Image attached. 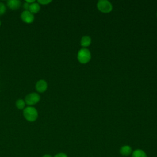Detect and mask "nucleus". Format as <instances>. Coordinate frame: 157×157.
<instances>
[{
    "mask_svg": "<svg viewBox=\"0 0 157 157\" xmlns=\"http://www.w3.org/2000/svg\"><path fill=\"white\" fill-rule=\"evenodd\" d=\"M23 115L24 118L28 121L33 122L38 118V112L37 109L32 106H28L23 109Z\"/></svg>",
    "mask_w": 157,
    "mask_h": 157,
    "instance_id": "1",
    "label": "nucleus"
},
{
    "mask_svg": "<svg viewBox=\"0 0 157 157\" xmlns=\"http://www.w3.org/2000/svg\"><path fill=\"white\" fill-rule=\"evenodd\" d=\"M77 59L81 63L85 64L88 63L91 59L90 52L85 48L80 49L77 54Z\"/></svg>",
    "mask_w": 157,
    "mask_h": 157,
    "instance_id": "2",
    "label": "nucleus"
},
{
    "mask_svg": "<svg viewBox=\"0 0 157 157\" xmlns=\"http://www.w3.org/2000/svg\"><path fill=\"white\" fill-rule=\"evenodd\" d=\"M40 99V96L39 94L33 92L28 94L25 98V102L28 105H33L36 104L38 102H39Z\"/></svg>",
    "mask_w": 157,
    "mask_h": 157,
    "instance_id": "3",
    "label": "nucleus"
},
{
    "mask_svg": "<svg viewBox=\"0 0 157 157\" xmlns=\"http://www.w3.org/2000/svg\"><path fill=\"white\" fill-rule=\"evenodd\" d=\"M98 9L104 13L110 12L112 10V4L107 0L99 1L97 4Z\"/></svg>",
    "mask_w": 157,
    "mask_h": 157,
    "instance_id": "4",
    "label": "nucleus"
},
{
    "mask_svg": "<svg viewBox=\"0 0 157 157\" xmlns=\"http://www.w3.org/2000/svg\"><path fill=\"white\" fill-rule=\"evenodd\" d=\"M21 20L26 23H31L34 20V15L29 10H23L20 15Z\"/></svg>",
    "mask_w": 157,
    "mask_h": 157,
    "instance_id": "5",
    "label": "nucleus"
},
{
    "mask_svg": "<svg viewBox=\"0 0 157 157\" xmlns=\"http://www.w3.org/2000/svg\"><path fill=\"white\" fill-rule=\"evenodd\" d=\"M36 90L39 93H44L45 92L48 87L47 82L43 79H40L38 80L35 85Z\"/></svg>",
    "mask_w": 157,
    "mask_h": 157,
    "instance_id": "6",
    "label": "nucleus"
},
{
    "mask_svg": "<svg viewBox=\"0 0 157 157\" xmlns=\"http://www.w3.org/2000/svg\"><path fill=\"white\" fill-rule=\"evenodd\" d=\"M21 5V2L20 0H8L7 1V6L12 10H17Z\"/></svg>",
    "mask_w": 157,
    "mask_h": 157,
    "instance_id": "7",
    "label": "nucleus"
},
{
    "mask_svg": "<svg viewBox=\"0 0 157 157\" xmlns=\"http://www.w3.org/2000/svg\"><path fill=\"white\" fill-rule=\"evenodd\" d=\"M120 153L123 156H128L131 155L132 152V148L128 145H123L120 148Z\"/></svg>",
    "mask_w": 157,
    "mask_h": 157,
    "instance_id": "8",
    "label": "nucleus"
},
{
    "mask_svg": "<svg viewBox=\"0 0 157 157\" xmlns=\"http://www.w3.org/2000/svg\"><path fill=\"white\" fill-rule=\"evenodd\" d=\"M40 4L38 2H33L32 4H29V11L32 13L33 14L34 13H37V12H39L40 11Z\"/></svg>",
    "mask_w": 157,
    "mask_h": 157,
    "instance_id": "9",
    "label": "nucleus"
},
{
    "mask_svg": "<svg viewBox=\"0 0 157 157\" xmlns=\"http://www.w3.org/2000/svg\"><path fill=\"white\" fill-rule=\"evenodd\" d=\"M131 157H147V155L142 149H136L132 152Z\"/></svg>",
    "mask_w": 157,
    "mask_h": 157,
    "instance_id": "10",
    "label": "nucleus"
},
{
    "mask_svg": "<svg viewBox=\"0 0 157 157\" xmlns=\"http://www.w3.org/2000/svg\"><path fill=\"white\" fill-rule=\"evenodd\" d=\"M91 38L89 36H83L81 39V45L83 47H86L90 45V44H91Z\"/></svg>",
    "mask_w": 157,
    "mask_h": 157,
    "instance_id": "11",
    "label": "nucleus"
},
{
    "mask_svg": "<svg viewBox=\"0 0 157 157\" xmlns=\"http://www.w3.org/2000/svg\"><path fill=\"white\" fill-rule=\"evenodd\" d=\"M25 104H26V103L25 102V100H23L22 99H18L15 102L16 107H17L18 109H20V110L24 109L25 107Z\"/></svg>",
    "mask_w": 157,
    "mask_h": 157,
    "instance_id": "12",
    "label": "nucleus"
},
{
    "mask_svg": "<svg viewBox=\"0 0 157 157\" xmlns=\"http://www.w3.org/2000/svg\"><path fill=\"white\" fill-rule=\"evenodd\" d=\"M6 11V7L5 6V4L2 2H0V15H2Z\"/></svg>",
    "mask_w": 157,
    "mask_h": 157,
    "instance_id": "13",
    "label": "nucleus"
},
{
    "mask_svg": "<svg viewBox=\"0 0 157 157\" xmlns=\"http://www.w3.org/2000/svg\"><path fill=\"white\" fill-rule=\"evenodd\" d=\"M52 1L51 0H38L37 2L39 4H42V5H46L49 4L50 2H51Z\"/></svg>",
    "mask_w": 157,
    "mask_h": 157,
    "instance_id": "14",
    "label": "nucleus"
},
{
    "mask_svg": "<svg viewBox=\"0 0 157 157\" xmlns=\"http://www.w3.org/2000/svg\"><path fill=\"white\" fill-rule=\"evenodd\" d=\"M53 157H68L67 155L63 152H60V153H56Z\"/></svg>",
    "mask_w": 157,
    "mask_h": 157,
    "instance_id": "15",
    "label": "nucleus"
},
{
    "mask_svg": "<svg viewBox=\"0 0 157 157\" xmlns=\"http://www.w3.org/2000/svg\"><path fill=\"white\" fill-rule=\"evenodd\" d=\"M29 4H29V3L26 2H25L23 4V8L25 9V10H29Z\"/></svg>",
    "mask_w": 157,
    "mask_h": 157,
    "instance_id": "16",
    "label": "nucleus"
},
{
    "mask_svg": "<svg viewBox=\"0 0 157 157\" xmlns=\"http://www.w3.org/2000/svg\"><path fill=\"white\" fill-rule=\"evenodd\" d=\"M25 2H26L29 3V4H32V3L34 2L35 1H34V0H26Z\"/></svg>",
    "mask_w": 157,
    "mask_h": 157,
    "instance_id": "17",
    "label": "nucleus"
},
{
    "mask_svg": "<svg viewBox=\"0 0 157 157\" xmlns=\"http://www.w3.org/2000/svg\"><path fill=\"white\" fill-rule=\"evenodd\" d=\"M42 157H52V156L49 154H45L42 156Z\"/></svg>",
    "mask_w": 157,
    "mask_h": 157,
    "instance_id": "18",
    "label": "nucleus"
},
{
    "mask_svg": "<svg viewBox=\"0 0 157 157\" xmlns=\"http://www.w3.org/2000/svg\"><path fill=\"white\" fill-rule=\"evenodd\" d=\"M1 20H0V26H1Z\"/></svg>",
    "mask_w": 157,
    "mask_h": 157,
    "instance_id": "19",
    "label": "nucleus"
}]
</instances>
